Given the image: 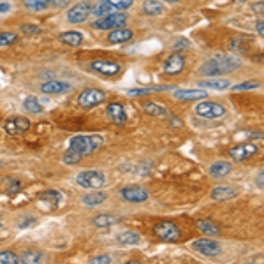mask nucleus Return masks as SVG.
Masks as SVG:
<instances>
[{"label": "nucleus", "instance_id": "obj_1", "mask_svg": "<svg viewBox=\"0 0 264 264\" xmlns=\"http://www.w3.org/2000/svg\"><path fill=\"white\" fill-rule=\"evenodd\" d=\"M240 67V60L234 58V56L229 55H217L215 58L208 60L199 72L204 76H220V74H227V72H232Z\"/></svg>", "mask_w": 264, "mask_h": 264}, {"label": "nucleus", "instance_id": "obj_2", "mask_svg": "<svg viewBox=\"0 0 264 264\" xmlns=\"http://www.w3.org/2000/svg\"><path fill=\"white\" fill-rule=\"evenodd\" d=\"M102 143H104V139H102L101 136H76L72 137L71 143H69V150L85 157V155L94 154Z\"/></svg>", "mask_w": 264, "mask_h": 264}, {"label": "nucleus", "instance_id": "obj_3", "mask_svg": "<svg viewBox=\"0 0 264 264\" xmlns=\"http://www.w3.org/2000/svg\"><path fill=\"white\" fill-rule=\"evenodd\" d=\"M154 234L159 240H162V242H178V240L182 238L180 227L174 222H169V220L159 222L154 227Z\"/></svg>", "mask_w": 264, "mask_h": 264}, {"label": "nucleus", "instance_id": "obj_4", "mask_svg": "<svg viewBox=\"0 0 264 264\" xmlns=\"http://www.w3.org/2000/svg\"><path fill=\"white\" fill-rule=\"evenodd\" d=\"M76 183L85 189H101L106 183V176L101 173V171H81L78 176H76Z\"/></svg>", "mask_w": 264, "mask_h": 264}, {"label": "nucleus", "instance_id": "obj_5", "mask_svg": "<svg viewBox=\"0 0 264 264\" xmlns=\"http://www.w3.org/2000/svg\"><path fill=\"white\" fill-rule=\"evenodd\" d=\"M127 21V14L124 13H111L108 16H102L101 20L94 21L92 26L97 30H114L124 26V23Z\"/></svg>", "mask_w": 264, "mask_h": 264}, {"label": "nucleus", "instance_id": "obj_6", "mask_svg": "<svg viewBox=\"0 0 264 264\" xmlns=\"http://www.w3.org/2000/svg\"><path fill=\"white\" fill-rule=\"evenodd\" d=\"M197 116H202V118H220L225 114V108L219 102H199V104L194 108Z\"/></svg>", "mask_w": 264, "mask_h": 264}, {"label": "nucleus", "instance_id": "obj_7", "mask_svg": "<svg viewBox=\"0 0 264 264\" xmlns=\"http://www.w3.org/2000/svg\"><path fill=\"white\" fill-rule=\"evenodd\" d=\"M102 101H106V94L102 90H97V88H86L79 94V106L83 108H94V106L101 104Z\"/></svg>", "mask_w": 264, "mask_h": 264}, {"label": "nucleus", "instance_id": "obj_8", "mask_svg": "<svg viewBox=\"0 0 264 264\" xmlns=\"http://www.w3.org/2000/svg\"><path fill=\"white\" fill-rule=\"evenodd\" d=\"M69 0H23V6L26 9L39 13V11H46L49 7H66Z\"/></svg>", "mask_w": 264, "mask_h": 264}, {"label": "nucleus", "instance_id": "obj_9", "mask_svg": "<svg viewBox=\"0 0 264 264\" xmlns=\"http://www.w3.org/2000/svg\"><path fill=\"white\" fill-rule=\"evenodd\" d=\"M90 14H92L90 2H79V4H76L72 9H69L67 20L71 23H83Z\"/></svg>", "mask_w": 264, "mask_h": 264}, {"label": "nucleus", "instance_id": "obj_10", "mask_svg": "<svg viewBox=\"0 0 264 264\" xmlns=\"http://www.w3.org/2000/svg\"><path fill=\"white\" fill-rule=\"evenodd\" d=\"M192 248L196 252L202 255H208V257H215V255L220 254V247L217 242H213V240H206V238H201V240H196V242L192 243Z\"/></svg>", "mask_w": 264, "mask_h": 264}, {"label": "nucleus", "instance_id": "obj_11", "mask_svg": "<svg viewBox=\"0 0 264 264\" xmlns=\"http://www.w3.org/2000/svg\"><path fill=\"white\" fill-rule=\"evenodd\" d=\"M120 196L124 197L127 202H144L148 199V192H146V189H143V187L131 185V187L122 189Z\"/></svg>", "mask_w": 264, "mask_h": 264}, {"label": "nucleus", "instance_id": "obj_12", "mask_svg": "<svg viewBox=\"0 0 264 264\" xmlns=\"http://www.w3.org/2000/svg\"><path fill=\"white\" fill-rule=\"evenodd\" d=\"M6 132L9 136H18V134H23L30 129V122L23 116H18V118H13V120H7L6 125H4Z\"/></svg>", "mask_w": 264, "mask_h": 264}, {"label": "nucleus", "instance_id": "obj_13", "mask_svg": "<svg viewBox=\"0 0 264 264\" xmlns=\"http://www.w3.org/2000/svg\"><path fill=\"white\" fill-rule=\"evenodd\" d=\"M90 67L102 76H114L120 72V64L109 62V60H95V62L90 64Z\"/></svg>", "mask_w": 264, "mask_h": 264}, {"label": "nucleus", "instance_id": "obj_14", "mask_svg": "<svg viewBox=\"0 0 264 264\" xmlns=\"http://www.w3.org/2000/svg\"><path fill=\"white\" fill-rule=\"evenodd\" d=\"M106 113H108L109 120L116 125H124L125 122H127V113H125L124 106L118 104V102H111L108 106V109H106Z\"/></svg>", "mask_w": 264, "mask_h": 264}, {"label": "nucleus", "instance_id": "obj_15", "mask_svg": "<svg viewBox=\"0 0 264 264\" xmlns=\"http://www.w3.org/2000/svg\"><path fill=\"white\" fill-rule=\"evenodd\" d=\"M60 199H62V196H60V192H56V190H46V192H43L39 196V206L43 210H55L56 206L60 204Z\"/></svg>", "mask_w": 264, "mask_h": 264}, {"label": "nucleus", "instance_id": "obj_16", "mask_svg": "<svg viewBox=\"0 0 264 264\" xmlns=\"http://www.w3.org/2000/svg\"><path fill=\"white\" fill-rule=\"evenodd\" d=\"M255 154H257V146L255 144H240V146H234L232 150H229V155L234 160H245Z\"/></svg>", "mask_w": 264, "mask_h": 264}, {"label": "nucleus", "instance_id": "obj_17", "mask_svg": "<svg viewBox=\"0 0 264 264\" xmlns=\"http://www.w3.org/2000/svg\"><path fill=\"white\" fill-rule=\"evenodd\" d=\"M183 66H185L183 56L174 53V55H171L169 58L166 60V64H164V72H166V74H178L183 69Z\"/></svg>", "mask_w": 264, "mask_h": 264}, {"label": "nucleus", "instance_id": "obj_18", "mask_svg": "<svg viewBox=\"0 0 264 264\" xmlns=\"http://www.w3.org/2000/svg\"><path fill=\"white\" fill-rule=\"evenodd\" d=\"M71 90V85L69 83H64V81H56V79H53V81H48V83H43L41 85V92L43 94H64V92H69Z\"/></svg>", "mask_w": 264, "mask_h": 264}, {"label": "nucleus", "instance_id": "obj_19", "mask_svg": "<svg viewBox=\"0 0 264 264\" xmlns=\"http://www.w3.org/2000/svg\"><path fill=\"white\" fill-rule=\"evenodd\" d=\"M173 95L178 101H199V99H204L208 94L204 90H176Z\"/></svg>", "mask_w": 264, "mask_h": 264}, {"label": "nucleus", "instance_id": "obj_20", "mask_svg": "<svg viewBox=\"0 0 264 264\" xmlns=\"http://www.w3.org/2000/svg\"><path fill=\"white\" fill-rule=\"evenodd\" d=\"M132 39V30L129 28H114L113 32L108 36V43L111 44H118V43H125V41Z\"/></svg>", "mask_w": 264, "mask_h": 264}, {"label": "nucleus", "instance_id": "obj_21", "mask_svg": "<svg viewBox=\"0 0 264 264\" xmlns=\"http://www.w3.org/2000/svg\"><path fill=\"white\" fill-rule=\"evenodd\" d=\"M141 108H143V111L146 114H150V116H159V118L167 116V109L164 108L162 104H157V102H144Z\"/></svg>", "mask_w": 264, "mask_h": 264}, {"label": "nucleus", "instance_id": "obj_22", "mask_svg": "<svg viewBox=\"0 0 264 264\" xmlns=\"http://www.w3.org/2000/svg\"><path fill=\"white\" fill-rule=\"evenodd\" d=\"M199 86L202 88H212V90H225V88L231 86V81L229 79H202V81H199Z\"/></svg>", "mask_w": 264, "mask_h": 264}, {"label": "nucleus", "instance_id": "obj_23", "mask_svg": "<svg viewBox=\"0 0 264 264\" xmlns=\"http://www.w3.org/2000/svg\"><path fill=\"white\" fill-rule=\"evenodd\" d=\"M236 196V190L231 189V187H215L212 190V197L215 201H227V199L234 197Z\"/></svg>", "mask_w": 264, "mask_h": 264}, {"label": "nucleus", "instance_id": "obj_24", "mask_svg": "<svg viewBox=\"0 0 264 264\" xmlns=\"http://www.w3.org/2000/svg\"><path fill=\"white\" fill-rule=\"evenodd\" d=\"M60 41L67 46H79L83 43V34L74 32V30H71V32H64L62 36H60Z\"/></svg>", "mask_w": 264, "mask_h": 264}, {"label": "nucleus", "instance_id": "obj_25", "mask_svg": "<svg viewBox=\"0 0 264 264\" xmlns=\"http://www.w3.org/2000/svg\"><path fill=\"white\" fill-rule=\"evenodd\" d=\"M229 171H231V164L229 162H215L210 167V174L213 178H224L225 174H229Z\"/></svg>", "mask_w": 264, "mask_h": 264}, {"label": "nucleus", "instance_id": "obj_26", "mask_svg": "<svg viewBox=\"0 0 264 264\" xmlns=\"http://www.w3.org/2000/svg\"><path fill=\"white\" fill-rule=\"evenodd\" d=\"M92 13H94L95 16H99V18H101V16H108V14H111V13H116V7L106 0V2L97 4V6L92 9Z\"/></svg>", "mask_w": 264, "mask_h": 264}, {"label": "nucleus", "instance_id": "obj_27", "mask_svg": "<svg viewBox=\"0 0 264 264\" xmlns=\"http://www.w3.org/2000/svg\"><path fill=\"white\" fill-rule=\"evenodd\" d=\"M143 11L144 14H150V16H155V14H160L164 11V6L160 4V0H146L143 4Z\"/></svg>", "mask_w": 264, "mask_h": 264}, {"label": "nucleus", "instance_id": "obj_28", "mask_svg": "<svg viewBox=\"0 0 264 264\" xmlns=\"http://www.w3.org/2000/svg\"><path fill=\"white\" fill-rule=\"evenodd\" d=\"M46 261V255L41 254V252H25L21 254L20 262L23 264H32V262H44Z\"/></svg>", "mask_w": 264, "mask_h": 264}, {"label": "nucleus", "instance_id": "obj_29", "mask_svg": "<svg viewBox=\"0 0 264 264\" xmlns=\"http://www.w3.org/2000/svg\"><path fill=\"white\" fill-rule=\"evenodd\" d=\"M116 240H118V243H122V245H137L139 243V236L132 231L120 232V234L116 236Z\"/></svg>", "mask_w": 264, "mask_h": 264}, {"label": "nucleus", "instance_id": "obj_30", "mask_svg": "<svg viewBox=\"0 0 264 264\" xmlns=\"http://www.w3.org/2000/svg\"><path fill=\"white\" fill-rule=\"evenodd\" d=\"M106 201V194L104 192H90L86 194L85 197H83V202H85L86 206H97L101 204V202Z\"/></svg>", "mask_w": 264, "mask_h": 264}, {"label": "nucleus", "instance_id": "obj_31", "mask_svg": "<svg viewBox=\"0 0 264 264\" xmlns=\"http://www.w3.org/2000/svg\"><path fill=\"white\" fill-rule=\"evenodd\" d=\"M197 227L202 234H219V227H217L212 220H199Z\"/></svg>", "mask_w": 264, "mask_h": 264}, {"label": "nucleus", "instance_id": "obj_32", "mask_svg": "<svg viewBox=\"0 0 264 264\" xmlns=\"http://www.w3.org/2000/svg\"><path fill=\"white\" fill-rule=\"evenodd\" d=\"M23 108L26 111H30V113H41L43 111V106L39 104V101H37V97H34V95H30V97L25 99V102H23Z\"/></svg>", "mask_w": 264, "mask_h": 264}, {"label": "nucleus", "instance_id": "obj_33", "mask_svg": "<svg viewBox=\"0 0 264 264\" xmlns=\"http://www.w3.org/2000/svg\"><path fill=\"white\" fill-rule=\"evenodd\" d=\"M92 222H94L95 227H109V225L116 224V217L114 215H99V217H95Z\"/></svg>", "mask_w": 264, "mask_h": 264}, {"label": "nucleus", "instance_id": "obj_34", "mask_svg": "<svg viewBox=\"0 0 264 264\" xmlns=\"http://www.w3.org/2000/svg\"><path fill=\"white\" fill-rule=\"evenodd\" d=\"M18 41V36L13 32H0V48H6V46H11Z\"/></svg>", "mask_w": 264, "mask_h": 264}, {"label": "nucleus", "instance_id": "obj_35", "mask_svg": "<svg viewBox=\"0 0 264 264\" xmlns=\"http://www.w3.org/2000/svg\"><path fill=\"white\" fill-rule=\"evenodd\" d=\"M162 90H169V86H154V88H134V90H129V95H148L150 92H162Z\"/></svg>", "mask_w": 264, "mask_h": 264}, {"label": "nucleus", "instance_id": "obj_36", "mask_svg": "<svg viewBox=\"0 0 264 264\" xmlns=\"http://www.w3.org/2000/svg\"><path fill=\"white\" fill-rule=\"evenodd\" d=\"M18 261H20V257L14 252H0V264H16Z\"/></svg>", "mask_w": 264, "mask_h": 264}, {"label": "nucleus", "instance_id": "obj_37", "mask_svg": "<svg viewBox=\"0 0 264 264\" xmlns=\"http://www.w3.org/2000/svg\"><path fill=\"white\" fill-rule=\"evenodd\" d=\"M109 4H113L116 9H129L134 4V0H108Z\"/></svg>", "mask_w": 264, "mask_h": 264}, {"label": "nucleus", "instance_id": "obj_38", "mask_svg": "<svg viewBox=\"0 0 264 264\" xmlns=\"http://www.w3.org/2000/svg\"><path fill=\"white\" fill-rule=\"evenodd\" d=\"M79 160H81V155L74 154V152H71V150H69L67 154L64 155V162H66V164H78Z\"/></svg>", "mask_w": 264, "mask_h": 264}, {"label": "nucleus", "instance_id": "obj_39", "mask_svg": "<svg viewBox=\"0 0 264 264\" xmlns=\"http://www.w3.org/2000/svg\"><path fill=\"white\" fill-rule=\"evenodd\" d=\"M261 86L259 81H247V83H242V85H236L234 90H255V88Z\"/></svg>", "mask_w": 264, "mask_h": 264}, {"label": "nucleus", "instance_id": "obj_40", "mask_svg": "<svg viewBox=\"0 0 264 264\" xmlns=\"http://www.w3.org/2000/svg\"><path fill=\"white\" fill-rule=\"evenodd\" d=\"M20 30L23 34H26V36H34V34H39L41 32V28H39V26H36V25H21Z\"/></svg>", "mask_w": 264, "mask_h": 264}, {"label": "nucleus", "instance_id": "obj_41", "mask_svg": "<svg viewBox=\"0 0 264 264\" xmlns=\"http://www.w3.org/2000/svg\"><path fill=\"white\" fill-rule=\"evenodd\" d=\"M20 189H21V183L18 182V180H9V189H7V192L16 194V192H20Z\"/></svg>", "mask_w": 264, "mask_h": 264}, {"label": "nucleus", "instance_id": "obj_42", "mask_svg": "<svg viewBox=\"0 0 264 264\" xmlns=\"http://www.w3.org/2000/svg\"><path fill=\"white\" fill-rule=\"evenodd\" d=\"M108 262H111L109 255H99V257L92 259V264H108Z\"/></svg>", "mask_w": 264, "mask_h": 264}, {"label": "nucleus", "instance_id": "obj_43", "mask_svg": "<svg viewBox=\"0 0 264 264\" xmlns=\"http://www.w3.org/2000/svg\"><path fill=\"white\" fill-rule=\"evenodd\" d=\"M189 48V41L187 39H178L174 43V51H180V49H187Z\"/></svg>", "mask_w": 264, "mask_h": 264}, {"label": "nucleus", "instance_id": "obj_44", "mask_svg": "<svg viewBox=\"0 0 264 264\" xmlns=\"http://www.w3.org/2000/svg\"><path fill=\"white\" fill-rule=\"evenodd\" d=\"M34 222H36V219H32V217H26V219H23V222H20L18 224V227H28V225H34Z\"/></svg>", "mask_w": 264, "mask_h": 264}, {"label": "nucleus", "instance_id": "obj_45", "mask_svg": "<svg viewBox=\"0 0 264 264\" xmlns=\"http://www.w3.org/2000/svg\"><path fill=\"white\" fill-rule=\"evenodd\" d=\"M11 6L9 4H0V13H9Z\"/></svg>", "mask_w": 264, "mask_h": 264}, {"label": "nucleus", "instance_id": "obj_46", "mask_svg": "<svg viewBox=\"0 0 264 264\" xmlns=\"http://www.w3.org/2000/svg\"><path fill=\"white\" fill-rule=\"evenodd\" d=\"M264 21H257V32H259V36H264V25H262Z\"/></svg>", "mask_w": 264, "mask_h": 264}, {"label": "nucleus", "instance_id": "obj_47", "mask_svg": "<svg viewBox=\"0 0 264 264\" xmlns=\"http://www.w3.org/2000/svg\"><path fill=\"white\" fill-rule=\"evenodd\" d=\"M255 13L262 14V2H259V4H257V6H255Z\"/></svg>", "mask_w": 264, "mask_h": 264}, {"label": "nucleus", "instance_id": "obj_48", "mask_svg": "<svg viewBox=\"0 0 264 264\" xmlns=\"http://www.w3.org/2000/svg\"><path fill=\"white\" fill-rule=\"evenodd\" d=\"M257 183H259V189H262V171L259 173V178H257Z\"/></svg>", "mask_w": 264, "mask_h": 264}, {"label": "nucleus", "instance_id": "obj_49", "mask_svg": "<svg viewBox=\"0 0 264 264\" xmlns=\"http://www.w3.org/2000/svg\"><path fill=\"white\" fill-rule=\"evenodd\" d=\"M162 2H171V4H173V2H178V0H162Z\"/></svg>", "mask_w": 264, "mask_h": 264}, {"label": "nucleus", "instance_id": "obj_50", "mask_svg": "<svg viewBox=\"0 0 264 264\" xmlns=\"http://www.w3.org/2000/svg\"><path fill=\"white\" fill-rule=\"evenodd\" d=\"M0 227H2V220H0Z\"/></svg>", "mask_w": 264, "mask_h": 264}, {"label": "nucleus", "instance_id": "obj_51", "mask_svg": "<svg viewBox=\"0 0 264 264\" xmlns=\"http://www.w3.org/2000/svg\"><path fill=\"white\" fill-rule=\"evenodd\" d=\"M0 183H2V178H0Z\"/></svg>", "mask_w": 264, "mask_h": 264}]
</instances>
